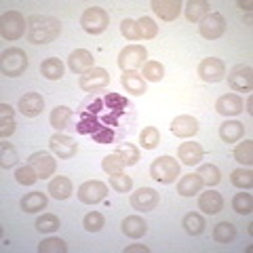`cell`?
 Here are the masks:
<instances>
[{
  "mask_svg": "<svg viewBox=\"0 0 253 253\" xmlns=\"http://www.w3.org/2000/svg\"><path fill=\"white\" fill-rule=\"evenodd\" d=\"M135 123V108L121 93L89 95L76 114L72 129L81 135H89L97 144H118Z\"/></svg>",
  "mask_w": 253,
  "mask_h": 253,
  "instance_id": "cell-1",
  "label": "cell"
},
{
  "mask_svg": "<svg viewBox=\"0 0 253 253\" xmlns=\"http://www.w3.org/2000/svg\"><path fill=\"white\" fill-rule=\"evenodd\" d=\"M61 34V21L51 15H32L28 19V41L32 44H49Z\"/></svg>",
  "mask_w": 253,
  "mask_h": 253,
  "instance_id": "cell-2",
  "label": "cell"
},
{
  "mask_svg": "<svg viewBox=\"0 0 253 253\" xmlns=\"http://www.w3.org/2000/svg\"><path fill=\"white\" fill-rule=\"evenodd\" d=\"M28 63H30L28 55L23 49H19V46H11V49L2 51V55H0V70L9 78L21 76L28 70Z\"/></svg>",
  "mask_w": 253,
  "mask_h": 253,
  "instance_id": "cell-3",
  "label": "cell"
},
{
  "mask_svg": "<svg viewBox=\"0 0 253 253\" xmlns=\"http://www.w3.org/2000/svg\"><path fill=\"white\" fill-rule=\"evenodd\" d=\"M0 34L4 41H19L23 34H28V21L19 11H6L0 17Z\"/></svg>",
  "mask_w": 253,
  "mask_h": 253,
  "instance_id": "cell-4",
  "label": "cell"
},
{
  "mask_svg": "<svg viewBox=\"0 0 253 253\" xmlns=\"http://www.w3.org/2000/svg\"><path fill=\"white\" fill-rule=\"evenodd\" d=\"M150 177L161 184H173L179 177V163L173 156H158L150 165Z\"/></svg>",
  "mask_w": 253,
  "mask_h": 253,
  "instance_id": "cell-5",
  "label": "cell"
},
{
  "mask_svg": "<svg viewBox=\"0 0 253 253\" xmlns=\"http://www.w3.org/2000/svg\"><path fill=\"white\" fill-rule=\"evenodd\" d=\"M81 26L86 34L97 36L101 32H106L110 26V15L106 13V9H99V6H89L84 9L83 17H81Z\"/></svg>",
  "mask_w": 253,
  "mask_h": 253,
  "instance_id": "cell-6",
  "label": "cell"
},
{
  "mask_svg": "<svg viewBox=\"0 0 253 253\" xmlns=\"http://www.w3.org/2000/svg\"><path fill=\"white\" fill-rule=\"evenodd\" d=\"M146 57H148L146 46L129 44V46H125V49L118 53V68H121L123 72H126V70H135L139 66H144Z\"/></svg>",
  "mask_w": 253,
  "mask_h": 253,
  "instance_id": "cell-7",
  "label": "cell"
},
{
  "mask_svg": "<svg viewBox=\"0 0 253 253\" xmlns=\"http://www.w3.org/2000/svg\"><path fill=\"white\" fill-rule=\"evenodd\" d=\"M199 32H201L203 38H207V41H217V38L226 32V19H224V15H221V13H207L201 19Z\"/></svg>",
  "mask_w": 253,
  "mask_h": 253,
  "instance_id": "cell-8",
  "label": "cell"
},
{
  "mask_svg": "<svg viewBox=\"0 0 253 253\" xmlns=\"http://www.w3.org/2000/svg\"><path fill=\"white\" fill-rule=\"evenodd\" d=\"M228 84H230L234 91H239V93H249L251 86H253V70H251V66H245V63L234 66L230 72H228Z\"/></svg>",
  "mask_w": 253,
  "mask_h": 253,
  "instance_id": "cell-9",
  "label": "cell"
},
{
  "mask_svg": "<svg viewBox=\"0 0 253 253\" xmlns=\"http://www.w3.org/2000/svg\"><path fill=\"white\" fill-rule=\"evenodd\" d=\"M108 196V186L104 181H97V179H91V181H84V184L78 188V199L84 205H97L101 203Z\"/></svg>",
  "mask_w": 253,
  "mask_h": 253,
  "instance_id": "cell-10",
  "label": "cell"
},
{
  "mask_svg": "<svg viewBox=\"0 0 253 253\" xmlns=\"http://www.w3.org/2000/svg\"><path fill=\"white\" fill-rule=\"evenodd\" d=\"M199 76L205 83H221L226 78V63L217 57H207L199 63Z\"/></svg>",
  "mask_w": 253,
  "mask_h": 253,
  "instance_id": "cell-11",
  "label": "cell"
},
{
  "mask_svg": "<svg viewBox=\"0 0 253 253\" xmlns=\"http://www.w3.org/2000/svg\"><path fill=\"white\" fill-rule=\"evenodd\" d=\"M161 203V194L154 188H139L131 194V207L135 211H154Z\"/></svg>",
  "mask_w": 253,
  "mask_h": 253,
  "instance_id": "cell-12",
  "label": "cell"
},
{
  "mask_svg": "<svg viewBox=\"0 0 253 253\" xmlns=\"http://www.w3.org/2000/svg\"><path fill=\"white\" fill-rule=\"evenodd\" d=\"M78 84H81L83 91H89V93L106 89V86L110 84V74H108V70H104V68H93L86 74L81 76Z\"/></svg>",
  "mask_w": 253,
  "mask_h": 253,
  "instance_id": "cell-13",
  "label": "cell"
},
{
  "mask_svg": "<svg viewBox=\"0 0 253 253\" xmlns=\"http://www.w3.org/2000/svg\"><path fill=\"white\" fill-rule=\"evenodd\" d=\"M49 148H51V152L59 158H72L78 152V144L70 135H63V133H55L49 139Z\"/></svg>",
  "mask_w": 253,
  "mask_h": 253,
  "instance_id": "cell-14",
  "label": "cell"
},
{
  "mask_svg": "<svg viewBox=\"0 0 253 253\" xmlns=\"http://www.w3.org/2000/svg\"><path fill=\"white\" fill-rule=\"evenodd\" d=\"M28 163L36 169L38 177H42V179L51 177L53 173H55V169H57V163H55V158L49 152H44V150H41V152H34V154L28 158Z\"/></svg>",
  "mask_w": 253,
  "mask_h": 253,
  "instance_id": "cell-15",
  "label": "cell"
},
{
  "mask_svg": "<svg viewBox=\"0 0 253 253\" xmlns=\"http://www.w3.org/2000/svg\"><path fill=\"white\" fill-rule=\"evenodd\" d=\"M68 68L72 70L74 74H86L89 70L95 68V59H93V55L86 51V49H76L70 53V57H68Z\"/></svg>",
  "mask_w": 253,
  "mask_h": 253,
  "instance_id": "cell-16",
  "label": "cell"
},
{
  "mask_svg": "<svg viewBox=\"0 0 253 253\" xmlns=\"http://www.w3.org/2000/svg\"><path fill=\"white\" fill-rule=\"evenodd\" d=\"M152 11L156 13V17H161L163 21H175L179 17L184 4L179 0H152Z\"/></svg>",
  "mask_w": 253,
  "mask_h": 253,
  "instance_id": "cell-17",
  "label": "cell"
},
{
  "mask_svg": "<svg viewBox=\"0 0 253 253\" xmlns=\"http://www.w3.org/2000/svg\"><path fill=\"white\" fill-rule=\"evenodd\" d=\"M171 133L175 137H192L199 133V121H196L194 116L181 114L171 121Z\"/></svg>",
  "mask_w": 253,
  "mask_h": 253,
  "instance_id": "cell-18",
  "label": "cell"
},
{
  "mask_svg": "<svg viewBox=\"0 0 253 253\" xmlns=\"http://www.w3.org/2000/svg\"><path fill=\"white\" fill-rule=\"evenodd\" d=\"M19 110H21V114L28 116V118L41 116L42 110H44V99H42V95H41V93H34V91L26 93V95H23V97L19 99Z\"/></svg>",
  "mask_w": 253,
  "mask_h": 253,
  "instance_id": "cell-19",
  "label": "cell"
},
{
  "mask_svg": "<svg viewBox=\"0 0 253 253\" xmlns=\"http://www.w3.org/2000/svg\"><path fill=\"white\" fill-rule=\"evenodd\" d=\"M215 110L221 116H236L243 112V99L234 93H226L215 101Z\"/></svg>",
  "mask_w": 253,
  "mask_h": 253,
  "instance_id": "cell-20",
  "label": "cell"
},
{
  "mask_svg": "<svg viewBox=\"0 0 253 253\" xmlns=\"http://www.w3.org/2000/svg\"><path fill=\"white\" fill-rule=\"evenodd\" d=\"M203 148L201 144H196V141H186V144H181L179 150H177V156L179 161L188 165V167H194V165H199L203 161Z\"/></svg>",
  "mask_w": 253,
  "mask_h": 253,
  "instance_id": "cell-21",
  "label": "cell"
},
{
  "mask_svg": "<svg viewBox=\"0 0 253 253\" xmlns=\"http://www.w3.org/2000/svg\"><path fill=\"white\" fill-rule=\"evenodd\" d=\"M199 207H201V211L207 213V215H215V213L224 209V199H221L219 192L209 188L207 192H203L199 196Z\"/></svg>",
  "mask_w": 253,
  "mask_h": 253,
  "instance_id": "cell-22",
  "label": "cell"
},
{
  "mask_svg": "<svg viewBox=\"0 0 253 253\" xmlns=\"http://www.w3.org/2000/svg\"><path fill=\"white\" fill-rule=\"evenodd\" d=\"M121 84L125 86V91L131 93V95H144L146 93V81L141 78V74L135 72V70H126V72H123Z\"/></svg>",
  "mask_w": 253,
  "mask_h": 253,
  "instance_id": "cell-23",
  "label": "cell"
},
{
  "mask_svg": "<svg viewBox=\"0 0 253 253\" xmlns=\"http://www.w3.org/2000/svg\"><path fill=\"white\" fill-rule=\"evenodd\" d=\"M203 188V179L199 177V173H188V175H184L179 181H177V194L179 196H194L199 194Z\"/></svg>",
  "mask_w": 253,
  "mask_h": 253,
  "instance_id": "cell-24",
  "label": "cell"
},
{
  "mask_svg": "<svg viewBox=\"0 0 253 253\" xmlns=\"http://www.w3.org/2000/svg\"><path fill=\"white\" fill-rule=\"evenodd\" d=\"M51 126L57 133H63L66 129H72V126H70V123H72V110H70L68 106H57L51 112Z\"/></svg>",
  "mask_w": 253,
  "mask_h": 253,
  "instance_id": "cell-25",
  "label": "cell"
},
{
  "mask_svg": "<svg viewBox=\"0 0 253 253\" xmlns=\"http://www.w3.org/2000/svg\"><path fill=\"white\" fill-rule=\"evenodd\" d=\"M211 9V4L207 2V0H190V2H186L184 6V13H186V19L190 23H201V19L205 17Z\"/></svg>",
  "mask_w": 253,
  "mask_h": 253,
  "instance_id": "cell-26",
  "label": "cell"
},
{
  "mask_svg": "<svg viewBox=\"0 0 253 253\" xmlns=\"http://www.w3.org/2000/svg\"><path fill=\"white\" fill-rule=\"evenodd\" d=\"M243 135H245V125L239 121H226L219 126V137L226 144H236Z\"/></svg>",
  "mask_w": 253,
  "mask_h": 253,
  "instance_id": "cell-27",
  "label": "cell"
},
{
  "mask_svg": "<svg viewBox=\"0 0 253 253\" xmlns=\"http://www.w3.org/2000/svg\"><path fill=\"white\" fill-rule=\"evenodd\" d=\"M148 232V224L139 215H129L123 219V234H126L129 239H141Z\"/></svg>",
  "mask_w": 253,
  "mask_h": 253,
  "instance_id": "cell-28",
  "label": "cell"
},
{
  "mask_svg": "<svg viewBox=\"0 0 253 253\" xmlns=\"http://www.w3.org/2000/svg\"><path fill=\"white\" fill-rule=\"evenodd\" d=\"M15 112L9 104H0V137L6 139L15 133Z\"/></svg>",
  "mask_w": 253,
  "mask_h": 253,
  "instance_id": "cell-29",
  "label": "cell"
},
{
  "mask_svg": "<svg viewBox=\"0 0 253 253\" xmlns=\"http://www.w3.org/2000/svg\"><path fill=\"white\" fill-rule=\"evenodd\" d=\"M49 194L57 201H66L68 196L72 194V181H70L68 177H63V175L53 177L49 181Z\"/></svg>",
  "mask_w": 253,
  "mask_h": 253,
  "instance_id": "cell-30",
  "label": "cell"
},
{
  "mask_svg": "<svg viewBox=\"0 0 253 253\" xmlns=\"http://www.w3.org/2000/svg\"><path fill=\"white\" fill-rule=\"evenodd\" d=\"M46 205H49V199H46V194L42 192H30L21 199V211L26 213H38L42 211Z\"/></svg>",
  "mask_w": 253,
  "mask_h": 253,
  "instance_id": "cell-31",
  "label": "cell"
},
{
  "mask_svg": "<svg viewBox=\"0 0 253 253\" xmlns=\"http://www.w3.org/2000/svg\"><path fill=\"white\" fill-rule=\"evenodd\" d=\"M41 72L46 81H59L63 76V63L57 57H49L41 63Z\"/></svg>",
  "mask_w": 253,
  "mask_h": 253,
  "instance_id": "cell-32",
  "label": "cell"
},
{
  "mask_svg": "<svg viewBox=\"0 0 253 253\" xmlns=\"http://www.w3.org/2000/svg\"><path fill=\"white\" fill-rule=\"evenodd\" d=\"M236 236V228L232 221H219V224H215V228H213V239H215L217 243H232Z\"/></svg>",
  "mask_w": 253,
  "mask_h": 253,
  "instance_id": "cell-33",
  "label": "cell"
},
{
  "mask_svg": "<svg viewBox=\"0 0 253 253\" xmlns=\"http://www.w3.org/2000/svg\"><path fill=\"white\" fill-rule=\"evenodd\" d=\"M181 226H184V230L190 236H199L205 230V219H203L201 213H194L192 211V213H186V217H184V221H181Z\"/></svg>",
  "mask_w": 253,
  "mask_h": 253,
  "instance_id": "cell-34",
  "label": "cell"
},
{
  "mask_svg": "<svg viewBox=\"0 0 253 253\" xmlns=\"http://www.w3.org/2000/svg\"><path fill=\"white\" fill-rule=\"evenodd\" d=\"M114 154L121 156V161L125 163V167L137 165V161H139V148L133 146V144H129V141H126V144H118Z\"/></svg>",
  "mask_w": 253,
  "mask_h": 253,
  "instance_id": "cell-35",
  "label": "cell"
},
{
  "mask_svg": "<svg viewBox=\"0 0 253 253\" xmlns=\"http://www.w3.org/2000/svg\"><path fill=\"white\" fill-rule=\"evenodd\" d=\"M230 181L232 186L241 188V190H249L253 186V171L249 167H241V169H234L230 173Z\"/></svg>",
  "mask_w": 253,
  "mask_h": 253,
  "instance_id": "cell-36",
  "label": "cell"
},
{
  "mask_svg": "<svg viewBox=\"0 0 253 253\" xmlns=\"http://www.w3.org/2000/svg\"><path fill=\"white\" fill-rule=\"evenodd\" d=\"M234 158H236L239 165H243V167H251V163H253V141L251 139L241 141V144L234 148Z\"/></svg>",
  "mask_w": 253,
  "mask_h": 253,
  "instance_id": "cell-37",
  "label": "cell"
},
{
  "mask_svg": "<svg viewBox=\"0 0 253 253\" xmlns=\"http://www.w3.org/2000/svg\"><path fill=\"white\" fill-rule=\"evenodd\" d=\"M161 144V133L156 126H144V131L139 133V146L144 150H154Z\"/></svg>",
  "mask_w": 253,
  "mask_h": 253,
  "instance_id": "cell-38",
  "label": "cell"
},
{
  "mask_svg": "<svg viewBox=\"0 0 253 253\" xmlns=\"http://www.w3.org/2000/svg\"><path fill=\"white\" fill-rule=\"evenodd\" d=\"M17 150H15L9 141H2L0 144V167L2 169H11V167H15L17 165Z\"/></svg>",
  "mask_w": 253,
  "mask_h": 253,
  "instance_id": "cell-39",
  "label": "cell"
},
{
  "mask_svg": "<svg viewBox=\"0 0 253 253\" xmlns=\"http://www.w3.org/2000/svg\"><path fill=\"white\" fill-rule=\"evenodd\" d=\"M141 76H144V81L161 83L163 78H165V68H163V63H161V61H146Z\"/></svg>",
  "mask_w": 253,
  "mask_h": 253,
  "instance_id": "cell-40",
  "label": "cell"
},
{
  "mask_svg": "<svg viewBox=\"0 0 253 253\" xmlns=\"http://www.w3.org/2000/svg\"><path fill=\"white\" fill-rule=\"evenodd\" d=\"M199 177L203 179V186L213 188L221 181V173H219V169L215 167V165H203V167L199 169Z\"/></svg>",
  "mask_w": 253,
  "mask_h": 253,
  "instance_id": "cell-41",
  "label": "cell"
},
{
  "mask_svg": "<svg viewBox=\"0 0 253 253\" xmlns=\"http://www.w3.org/2000/svg\"><path fill=\"white\" fill-rule=\"evenodd\" d=\"M36 230L42 234H51L55 230H59V217L53 215V213H42V215L36 219Z\"/></svg>",
  "mask_w": 253,
  "mask_h": 253,
  "instance_id": "cell-42",
  "label": "cell"
},
{
  "mask_svg": "<svg viewBox=\"0 0 253 253\" xmlns=\"http://www.w3.org/2000/svg\"><path fill=\"white\" fill-rule=\"evenodd\" d=\"M15 179H17V184H21V186H32V184H36L38 173L28 163V165H21V167L15 169Z\"/></svg>",
  "mask_w": 253,
  "mask_h": 253,
  "instance_id": "cell-43",
  "label": "cell"
},
{
  "mask_svg": "<svg viewBox=\"0 0 253 253\" xmlns=\"http://www.w3.org/2000/svg\"><path fill=\"white\" fill-rule=\"evenodd\" d=\"M232 209L239 213V215H249V213L253 211V196L251 194H234L232 199Z\"/></svg>",
  "mask_w": 253,
  "mask_h": 253,
  "instance_id": "cell-44",
  "label": "cell"
},
{
  "mask_svg": "<svg viewBox=\"0 0 253 253\" xmlns=\"http://www.w3.org/2000/svg\"><path fill=\"white\" fill-rule=\"evenodd\" d=\"M137 32H139V38H144V41H152V38H156V34H158V26L154 23V19L139 17L137 19Z\"/></svg>",
  "mask_w": 253,
  "mask_h": 253,
  "instance_id": "cell-45",
  "label": "cell"
},
{
  "mask_svg": "<svg viewBox=\"0 0 253 253\" xmlns=\"http://www.w3.org/2000/svg\"><path fill=\"white\" fill-rule=\"evenodd\" d=\"M66 251H68L66 241L55 239V236H51V239H44L41 245H38V253H66Z\"/></svg>",
  "mask_w": 253,
  "mask_h": 253,
  "instance_id": "cell-46",
  "label": "cell"
},
{
  "mask_svg": "<svg viewBox=\"0 0 253 253\" xmlns=\"http://www.w3.org/2000/svg\"><path fill=\"white\" fill-rule=\"evenodd\" d=\"M104 224H106V219L99 211H89L83 219V226H84L86 232H99L101 228H104Z\"/></svg>",
  "mask_w": 253,
  "mask_h": 253,
  "instance_id": "cell-47",
  "label": "cell"
},
{
  "mask_svg": "<svg viewBox=\"0 0 253 253\" xmlns=\"http://www.w3.org/2000/svg\"><path fill=\"white\" fill-rule=\"evenodd\" d=\"M101 169H104L108 175H116V173H123L125 163L121 161L118 154H108V156H104V161H101Z\"/></svg>",
  "mask_w": 253,
  "mask_h": 253,
  "instance_id": "cell-48",
  "label": "cell"
},
{
  "mask_svg": "<svg viewBox=\"0 0 253 253\" xmlns=\"http://www.w3.org/2000/svg\"><path fill=\"white\" fill-rule=\"evenodd\" d=\"M110 186H112L116 192H129L133 188V179L125 173H116V175H110Z\"/></svg>",
  "mask_w": 253,
  "mask_h": 253,
  "instance_id": "cell-49",
  "label": "cell"
},
{
  "mask_svg": "<svg viewBox=\"0 0 253 253\" xmlns=\"http://www.w3.org/2000/svg\"><path fill=\"white\" fill-rule=\"evenodd\" d=\"M121 34L126 38V41H139L137 21H133V19H123V21H121Z\"/></svg>",
  "mask_w": 253,
  "mask_h": 253,
  "instance_id": "cell-50",
  "label": "cell"
},
{
  "mask_svg": "<svg viewBox=\"0 0 253 253\" xmlns=\"http://www.w3.org/2000/svg\"><path fill=\"white\" fill-rule=\"evenodd\" d=\"M125 253H150V249L146 245H131V247H126Z\"/></svg>",
  "mask_w": 253,
  "mask_h": 253,
  "instance_id": "cell-51",
  "label": "cell"
},
{
  "mask_svg": "<svg viewBox=\"0 0 253 253\" xmlns=\"http://www.w3.org/2000/svg\"><path fill=\"white\" fill-rule=\"evenodd\" d=\"M239 6H241V9H245V11H251V0H247V2H243V0H241V2H239Z\"/></svg>",
  "mask_w": 253,
  "mask_h": 253,
  "instance_id": "cell-52",
  "label": "cell"
},
{
  "mask_svg": "<svg viewBox=\"0 0 253 253\" xmlns=\"http://www.w3.org/2000/svg\"><path fill=\"white\" fill-rule=\"evenodd\" d=\"M245 108H247V114H253V110H251V108H253V99H251V97L247 99V104H245Z\"/></svg>",
  "mask_w": 253,
  "mask_h": 253,
  "instance_id": "cell-53",
  "label": "cell"
}]
</instances>
